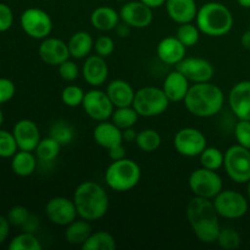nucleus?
Segmentation results:
<instances>
[{"instance_id":"27","label":"nucleus","mask_w":250,"mask_h":250,"mask_svg":"<svg viewBox=\"0 0 250 250\" xmlns=\"http://www.w3.org/2000/svg\"><path fill=\"white\" fill-rule=\"evenodd\" d=\"M11 159V168L15 175L20 177H28L36 171L37 156L33 151L19 150Z\"/></svg>"},{"instance_id":"23","label":"nucleus","mask_w":250,"mask_h":250,"mask_svg":"<svg viewBox=\"0 0 250 250\" xmlns=\"http://www.w3.org/2000/svg\"><path fill=\"white\" fill-rule=\"evenodd\" d=\"M93 139L98 146L106 150L124 143L122 129L119 128L112 121L98 122V125L93 129Z\"/></svg>"},{"instance_id":"17","label":"nucleus","mask_w":250,"mask_h":250,"mask_svg":"<svg viewBox=\"0 0 250 250\" xmlns=\"http://www.w3.org/2000/svg\"><path fill=\"white\" fill-rule=\"evenodd\" d=\"M229 105L238 120H250V81H241L229 93Z\"/></svg>"},{"instance_id":"35","label":"nucleus","mask_w":250,"mask_h":250,"mask_svg":"<svg viewBox=\"0 0 250 250\" xmlns=\"http://www.w3.org/2000/svg\"><path fill=\"white\" fill-rule=\"evenodd\" d=\"M9 250H42V243L36 234L23 231L10 241Z\"/></svg>"},{"instance_id":"29","label":"nucleus","mask_w":250,"mask_h":250,"mask_svg":"<svg viewBox=\"0 0 250 250\" xmlns=\"http://www.w3.org/2000/svg\"><path fill=\"white\" fill-rule=\"evenodd\" d=\"M81 248L83 250H114L116 248V241L114 236L106 231L92 232Z\"/></svg>"},{"instance_id":"49","label":"nucleus","mask_w":250,"mask_h":250,"mask_svg":"<svg viewBox=\"0 0 250 250\" xmlns=\"http://www.w3.org/2000/svg\"><path fill=\"white\" fill-rule=\"evenodd\" d=\"M137 134H138V132L134 131L133 127H131V128L122 129V137H124V142H128V143L136 142Z\"/></svg>"},{"instance_id":"30","label":"nucleus","mask_w":250,"mask_h":250,"mask_svg":"<svg viewBox=\"0 0 250 250\" xmlns=\"http://www.w3.org/2000/svg\"><path fill=\"white\" fill-rule=\"evenodd\" d=\"M61 146H62L56 139L49 136L48 138L41 139L34 151H36V156L38 160L43 161V163H51L59 156Z\"/></svg>"},{"instance_id":"21","label":"nucleus","mask_w":250,"mask_h":250,"mask_svg":"<svg viewBox=\"0 0 250 250\" xmlns=\"http://www.w3.org/2000/svg\"><path fill=\"white\" fill-rule=\"evenodd\" d=\"M161 88L171 103L183 102L190 88L189 80L182 72L175 70L166 76Z\"/></svg>"},{"instance_id":"24","label":"nucleus","mask_w":250,"mask_h":250,"mask_svg":"<svg viewBox=\"0 0 250 250\" xmlns=\"http://www.w3.org/2000/svg\"><path fill=\"white\" fill-rule=\"evenodd\" d=\"M106 94L115 107L132 106L136 90L125 80H114L107 84Z\"/></svg>"},{"instance_id":"46","label":"nucleus","mask_w":250,"mask_h":250,"mask_svg":"<svg viewBox=\"0 0 250 250\" xmlns=\"http://www.w3.org/2000/svg\"><path fill=\"white\" fill-rule=\"evenodd\" d=\"M107 151H109V158L111 159L112 161L121 160V159L126 158V149H125L124 143L107 149Z\"/></svg>"},{"instance_id":"32","label":"nucleus","mask_w":250,"mask_h":250,"mask_svg":"<svg viewBox=\"0 0 250 250\" xmlns=\"http://www.w3.org/2000/svg\"><path fill=\"white\" fill-rule=\"evenodd\" d=\"M138 112L136 111V109L133 106L115 107L114 112H112L111 121L119 128L126 129L133 127L136 125V122L138 121Z\"/></svg>"},{"instance_id":"40","label":"nucleus","mask_w":250,"mask_h":250,"mask_svg":"<svg viewBox=\"0 0 250 250\" xmlns=\"http://www.w3.org/2000/svg\"><path fill=\"white\" fill-rule=\"evenodd\" d=\"M234 138L239 146L250 150V120H239L234 126Z\"/></svg>"},{"instance_id":"10","label":"nucleus","mask_w":250,"mask_h":250,"mask_svg":"<svg viewBox=\"0 0 250 250\" xmlns=\"http://www.w3.org/2000/svg\"><path fill=\"white\" fill-rule=\"evenodd\" d=\"M22 29L28 37L43 41L53 31V20L50 15L39 7H28L21 14L20 19Z\"/></svg>"},{"instance_id":"52","label":"nucleus","mask_w":250,"mask_h":250,"mask_svg":"<svg viewBox=\"0 0 250 250\" xmlns=\"http://www.w3.org/2000/svg\"><path fill=\"white\" fill-rule=\"evenodd\" d=\"M241 42H242V45H243V48L250 50V28L247 32H244L243 36H242Z\"/></svg>"},{"instance_id":"50","label":"nucleus","mask_w":250,"mask_h":250,"mask_svg":"<svg viewBox=\"0 0 250 250\" xmlns=\"http://www.w3.org/2000/svg\"><path fill=\"white\" fill-rule=\"evenodd\" d=\"M129 28H131V27H129L128 24H126L124 22V23H121V24H120V23L117 24V27L115 28V31H116L117 36L122 37V38H124V37H127L129 34Z\"/></svg>"},{"instance_id":"45","label":"nucleus","mask_w":250,"mask_h":250,"mask_svg":"<svg viewBox=\"0 0 250 250\" xmlns=\"http://www.w3.org/2000/svg\"><path fill=\"white\" fill-rule=\"evenodd\" d=\"M14 23V12L9 5L0 2V32H6Z\"/></svg>"},{"instance_id":"56","label":"nucleus","mask_w":250,"mask_h":250,"mask_svg":"<svg viewBox=\"0 0 250 250\" xmlns=\"http://www.w3.org/2000/svg\"><path fill=\"white\" fill-rule=\"evenodd\" d=\"M119 1H126V0H119Z\"/></svg>"},{"instance_id":"37","label":"nucleus","mask_w":250,"mask_h":250,"mask_svg":"<svg viewBox=\"0 0 250 250\" xmlns=\"http://www.w3.org/2000/svg\"><path fill=\"white\" fill-rule=\"evenodd\" d=\"M85 92L76 84L66 85L61 92V100L68 107L82 106Z\"/></svg>"},{"instance_id":"55","label":"nucleus","mask_w":250,"mask_h":250,"mask_svg":"<svg viewBox=\"0 0 250 250\" xmlns=\"http://www.w3.org/2000/svg\"><path fill=\"white\" fill-rule=\"evenodd\" d=\"M247 193H248V198L250 199V181L248 182V186H247Z\"/></svg>"},{"instance_id":"53","label":"nucleus","mask_w":250,"mask_h":250,"mask_svg":"<svg viewBox=\"0 0 250 250\" xmlns=\"http://www.w3.org/2000/svg\"><path fill=\"white\" fill-rule=\"evenodd\" d=\"M237 2L244 9H250V0H237Z\"/></svg>"},{"instance_id":"42","label":"nucleus","mask_w":250,"mask_h":250,"mask_svg":"<svg viewBox=\"0 0 250 250\" xmlns=\"http://www.w3.org/2000/svg\"><path fill=\"white\" fill-rule=\"evenodd\" d=\"M58 68L60 77L62 78L63 81H66V82H73V81L77 80L78 76H80V68H78L77 63H76L75 61L70 60V59H67V60H65L63 62H61L60 65L58 66Z\"/></svg>"},{"instance_id":"3","label":"nucleus","mask_w":250,"mask_h":250,"mask_svg":"<svg viewBox=\"0 0 250 250\" xmlns=\"http://www.w3.org/2000/svg\"><path fill=\"white\" fill-rule=\"evenodd\" d=\"M78 216L87 221L103 219L109 210V195L103 186L93 181L80 183L73 193Z\"/></svg>"},{"instance_id":"2","label":"nucleus","mask_w":250,"mask_h":250,"mask_svg":"<svg viewBox=\"0 0 250 250\" xmlns=\"http://www.w3.org/2000/svg\"><path fill=\"white\" fill-rule=\"evenodd\" d=\"M186 109L193 116L208 119L219 114L225 104V94L211 82L194 83L185 98Z\"/></svg>"},{"instance_id":"1","label":"nucleus","mask_w":250,"mask_h":250,"mask_svg":"<svg viewBox=\"0 0 250 250\" xmlns=\"http://www.w3.org/2000/svg\"><path fill=\"white\" fill-rule=\"evenodd\" d=\"M187 219L193 233L202 243H216L220 233L219 214L211 199L194 197L187 205Z\"/></svg>"},{"instance_id":"39","label":"nucleus","mask_w":250,"mask_h":250,"mask_svg":"<svg viewBox=\"0 0 250 250\" xmlns=\"http://www.w3.org/2000/svg\"><path fill=\"white\" fill-rule=\"evenodd\" d=\"M17 151H19V146H17L14 133L0 129V158H12Z\"/></svg>"},{"instance_id":"5","label":"nucleus","mask_w":250,"mask_h":250,"mask_svg":"<svg viewBox=\"0 0 250 250\" xmlns=\"http://www.w3.org/2000/svg\"><path fill=\"white\" fill-rule=\"evenodd\" d=\"M142 177L141 166L134 160L124 158L112 161L105 171V182L110 189L124 193L133 189Z\"/></svg>"},{"instance_id":"4","label":"nucleus","mask_w":250,"mask_h":250,"mask_svg":"<svg viewBox=\"0 0 250 250\" xmlns=\"http://www.w3.org/2000/svg\"><path fill=\"white\" fill-rule=\"evenodd\" d=\"M234 20L231 10L217 1L205 2L198 9L195 24L208 37H224L229 33Z\"/></svg>"},{"instance_id":"18","label":"nucleus","mask_w":250,"mask_h":250,"mask_svg":"<svg viewBox=\"0 0 250 250\" xmlns=\"http://www.w3.org/2000/svg\"><path fill=\"white\" fill-rule=\"evenodd\" d=\"M82 76L83 80L90 87L99 88L105 84L109 77V66L105 61V58L99 56L98 54L88 55L83 62Z\"/></svg>"},{"instance_id":"44","label":"nucleus","mask_w":250,"mask_h":250,"mask_svg":"<svg viewBox=\"0 0 250 250\" xmlns=\"http://www.w3.org/2000/svg\"><path fill=\"white\" fill-rule=\"evenodd\" d=\"M15 93H16L15 83L9 78L0 77V104H4V103L11 100Z\"/></svg>"},{"instance_id":"33","label":"nucleus","mask_w":250,"mask_h":250,"mask_svg":"<svg viewBox=\"0 0 250 250\" xmlns=\"http://www.w3.org/2000/svg\"><path fill=\"white\" fill-rule=\"evenodd\" d=\"M75 128L67 121H63V120L55 121L49 129V136L56 139L62 146L70 144L75 138Z\"/></svg>"},{"instance_id":"47","label":"nucleus","mask_w":250,"mask_h":250,"mask_svg":"<svg viewBox=\"0 0 250 250\" xmlns=\"http://www.w3.org/2000/svg\"><path fill=\"white\" fill-rule=\"evenodd\" d=\"M10 226H11V224L9 222L7 217L0 215V246H1V244L6 241L7 237H9Z\"/></svg>"},{"instance_id":"12","label":"nucleus","mask_w":250,"mask_h":250,"mask_svg":"<svg viewBox=\"0 0 250 250\" xmlns=\"http://www.w3.org/2000/svg\"><path fill=\"white\" fill-rule=\"evenodd\" d=\"M83 110L88 117L97 122L107 121L111 119L115 106L110 100L106 92L94 88L85 93L83 100Z\"/></svg>"},{"instance_id":"8","label":"nucleus","mask_w":250,"mask_h":250,"mask_svg":"<svg viewBox=\"0 0 250 250\" xmlns=\"http://www.w3.org/2000/svg\"><path fill=\"white\" fill-rule=\"evenodd\" d=\"M188 186L194 197L214 199L222 189L224 182L216 171L200 167L193 171L188 178Z\"/></svg>"},{"instance_id":"20","label":"nucleus","mask_w":250,"mask_h":250,"mask_svg":"<svg viewBox=\"0 0 250 250\" xmlns=\"http://www.w3.org/2000/svg\"><path fill=\"white\" fill-rule=\"evenodd\" d=\"M187 48L178 41L177 37H165L156 46V55L161 62L176 66L186 58Z\"/></svg>"},{"instance_id":"26","label":"nucleus","mask_w":250,"mask_h":250,"mask_svg":"<svg viewBox=\"0 0 250 250\" xmlns=\"http://www.w3.org/2000/svg\"><path fill=\"white\" fill-rule=\"evenodd\" d=\"M67 45L71 58L81 60V59L87 58L92 49L94 48V39L88 32L78 31L71 36Z\"/></svg>"},{"instance_id":"19","label":"nucleus","mask_w":250,"mask_h":250,"mask_svg":"<svg viewBox=\"0 0 250 250\" xmlns=\"http://www.w3.org/2000/svg\"><path fill=\"white\" fill-rule=\"evenodd\" d=\"M19 150L34 151L41 142V131L36 122L32 120L23 119L15 124L12 129Z\"/></svg>"},{"instance_id":"13","label":"nucleus","mask_w":250,"mask_h":250,"mask_svg":"<svg viewBox=\"0 0 250 250\" xmlns=\"http://www.w3.org/2000/svg\"><path fill=\"white\" fill-rule=\"evenodd\" d=\"M45 215L51 224L67 226L78 216L73 199L66 197H54L45 205Z\"/></svg>"},{"instance_id":"25","label":"nucleus","mask_w":250,"mask_h":250,"mask_svg":"<svg viewBox=\"0 0 250 250\" xmlns=\"http://www.w3.org/2000/svg\"><path fill=\"white\" fill-rule=\"evenodd\" d=\"M120 12H117L114 7L105 5L95 7L90 14V23L100 32L114 31L120 23Z\"/></svg>"},{"instance_id":"16","label":"nucleus","mask_w":250,"mask_h":250,"mask_svg":"<svg viewBox=\"0 0 250 250\" xmlns=\"http://www.w3.org/2000/svg\"><path fill=\"white\" fill-rule=\"evenodd\" d=\"M38 54L41 60L50 66H59L71 58L67 43L55 37L44 38L38 48Z\"/></svg>"},{"instance_id":"7","label":"nucleus","mask_w":250,"mask_h":250,"mask_svg":"<svg viewBox=\"0 0 250 250\" xmlns=\"http://www.w3.org/2000/svg\"><path fill=\"white\" fill-rule=\"evenodd\" d=\"M224 167L227 176L236 183L250 181V150L236 144L225 151Z\"/></svg>"},{"instance_id":"9","label":"nucleus","mask_w":250,"mask_h":250,"mask_svg":"<svg viewBox=\"0 0 250 250\" xmlns=\"http://www.w3.org/2000/svg\"><path fill=\"white\" fill-rule=\"evenodd\" d=\"M220 217L227 220L241 219L248 212V200L242 193L233 189H222L212 199Z\"/></svg>"},{"instance_id":"38","label":"nucleus","mask_w":250,"mask_h":250,"mask_svg":"<svg viewBox=\"0 0 250 250\" xmlns=\"http://www.w3.org/2000/svg\"><path fill=\"white\" fill-rule=\"evenodd\" d=\"M216 243L219 244L220 248L225 250L237 249L241 246V236H239V233L234 229L225 227V229H220Z\"/></svg>"},{"instance_id":"31","label":"nucleus","mask_w":250,"mask_h":250,"mask_svg":"<svg viewBox=\"0 0 250 250\" xmlns=\"http://www.w3.org/2000/svg\"><path fill=\"white\" fill-rule=\"evenodd\" d=\"M134 143L144 153H153L158 150L161 146V136L158 131L151 128L142 129L137 134Z\"/></svg>"},{"instance_id":"14","label":"nucleus","mask_w":250,"mask_h":250,"mask_svg":"<svg viewBox=\"0 0 250 250\" xmlns=\"http://www.w3.org/2000/svg\"><path fill=\"white\" fill-rule=\"evenodd\" d=\"M121 21L128 24L131 28H146L153 22V9L143 1H127L120 10Z\"/></svg>"},{"instance_id":"6","label":"nucleus","mask_w":250,"mask_h":250,"mask_svg":"<svg viewBox=\"0 0 250 250\" xmlns=\"http://www.w3.org/2000/svg\"><path fill=\"white\" fill-rule=\"evenodd\" d=\"M170 103L163 88L146 85L137 90L132 106L136 109L139 116L155 117L164 114Z\"/></svg>"},{"instance_id":"48","label":"nucleus","mask_w":250,"mask_h":250,"mask_svg":"<svg viewBox=\"0 0 250 250\" xmlns=\"http://www.w3.org/2000/svg\"><path fill=\"white\" fill-rule=\"evenodd\" d=\"M39 227V219L34 215H29L28 220L26 221V224L21 227L24 232H29V233H36L37 229Z\"/></svg>"},{"instance_id":"41","label":"nucleus","mask_w":250,"mask_h":250,"mask_svg":"<svg viewBox=\"0 0 250 250\" xmlns=\"http://www.w3.org/2000/svg\"><path fill=\"white\" fill-rule=\"evenodd\" d=\"M29 215H31V212H29V210L27 209L26 207L15 205V207H12L11 209L9 210L6 217L7 220H9L10 224H11V226L22 227L26 224L27 220H28Z\"/></svg>"},{"instance_id":"34","label":"nucleus","mask_w":250,"mask_h":250,"mask_svg":"<svg viewBox=\"0 0 250 250\" xmlns=\"http://www.w3.org/2000/svg\"><path fill=\"white\" fill-rule=\"evenodd\" d=\"M199 158L202 167L217 171L224 166L225 153H222L219 148H215V146H207L199 155Z\"/></svg>"},{"instance_id":"36","label":"nucleus","mask_w":250,"mask_h":250,"mask_svg":"<svg viewBox=\"0 0 250 250\" xmlns=\"http://www.w3.org/2000/svg\"><path fill=\"white\" fill-rule=\"evenodd\" d=\"M200 33L202 32L198 28L197 24L192 23V22H188V23L180 24V27L177 29V33H176V37H177L178 41L186 48H192V46L197 45V43L199 42Z\"/></svg>"},{"instance_id":"11","label":"nucleus","mask_w":250,"mask_h":250,"mask_svg":"<svg viewBox=\"0 0 250 250\" xmlns=\"http://www.w3.org/2000/svg\"><path fill=\"white\" fill-rule=\"evenodd\" d=\"M173 146L180 155L186 158L199 156L208 146L207 137L194 127L181 128L173 137Z\"/></svg>"},{"instance_id":"51","label":"nucleus","mask_w":250,"mask_h":250,"mask_svg":"<svg viewBox=\"0 0 250 250\" xmlns=\"http://www.w3.org/2000/svg\"><path fill=\"white\" fill-rule=\"evenodd\" d=\"M144 4L148 5L151 9H158V7H161L163 5H165L166 0H141Z\"/></svg>"},{"instance_id":"43","label":"nucleus","mask_w":250,"mask_h":250,"mask_svg":"<svg viewBox=\"0 0 250 250\" xmlns=\"http://www.w3.org/2000/svg\"><path fill=\"white\" fill-rule=\"evenodd\" d=\"M95 54L106 59L115 50V42L109 36H100L94 41Z\"/></svg>"},{"instance_id":"54","label":"nucleus","mask_w":250,"mask_h":250,"mask_svg":"<svg viewBox=\"0 0 250 250\" xmlns=\"http://www.w3.org/2000/svg\"><path fill=\"white\" fill-rule=\"evenodd\" d=\"M2 122H4V114H2V110L0 109V126L2 125Z\"/></svg>"},{"instance_id":"28","label":"nucleus","mask_w":250,"mask_h":250,"mask_svg":"<svg viewBox=\"0 0 250 250\" xmlns=\"http://www.w3.org/2000/svg\"><path fill=\"white\" fill-rule=\"evenodd\" d=\"M90 234H92V226L89 221L81 217L80 220L76 219L75 221L67 225L65 229V239L67 243L73 246H82Z\"/></svg>"},{"instance_id":"22","label":"nucleus","mask_w":250,"mask_h":250,"mask_svg":"<svg viewBox=\"0 0 250 250\" xmlns=\"http://www.w3.org/2000/svg\"><path fill=\"white\" fill-rule=\"evenodd\" d=\"M165 7L168 17L178 24L195 21L198 14L195 0H166Z\"/></svg>"},{"instance_id":"15","label":"nucleus","mask_w":250,"mask_h":250,"mask_svg":"<svg viewBox=\"0 0 250 250\" xmlns=\"http://www.w3.org/2000/svg\"><path fill=\"white\" fill-rule=\"evenodd\" d=\"M176 70L182 72L193 83L210 82L214 77V65L203 58H185L176 65Z\"/></svg>"}]
</instances>
